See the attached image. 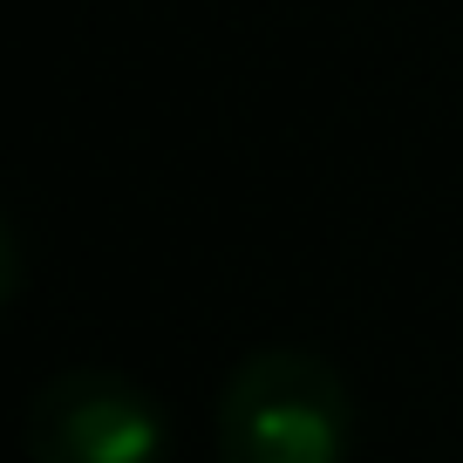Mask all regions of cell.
Here are the masks:
<instances>
[{
	"label": "cell",
	"instance_id": "6da1fadb",
	"mask_svg": "<svg viewBox=\"0 0 463 463\" xmlns=\"http://www.w3.org/2000/svg\"><path fill=\"white\" fill-rule=\"evenodd\" d=\"M354 395L314 347H252L218 389V463H347Z\"/></svg>",
	"mask_w": 463,
	"mask_h": 463
},
{
	"label": "cell",
	"instance_id": "7a4b0ae2",
	"mask_svg": "<svg viewBox=\"0 0 463 463\" xmlns=\"http://www.w3.org/2000/svg\"><path fill=\"white\" fill-rule=\"evenodd\" d=\"M28 463H171V416L123 368H61L21 416Z\"/></svg>",
	"mask_w": 463,
	"mask_h": 463
},
{
	"label": "cell",
	"instance_id": "3957f363",
	"mask_svg": "<svg viewBox=\"0 0 463 463\" xmlns=\"http://www.w3.org/2000/svg\"><path fill=\"white\" fill-rule=\"evenodd\" d=\"M14 287H21V252H14V232H7V218H0V314H7Z\"/></svg>",
	"mask_w": 463,
	"mask_h": 463
}]
</instances>
